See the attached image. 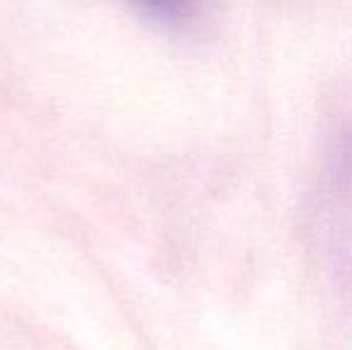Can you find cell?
Instances as JSON below:
<instances>
[{"mask_svg":"<svg viewBox=\"0 0 352 350\" xmlns=\"http://www.w3.org/2000/svg\"><path fill=\"white\" fill-rule=\"evenodd\" d=\"M137 8L163 24H190L197 19L204 8V0H132Z\"/></svg>","mask_w":352,"mask_h":350,"instance_id":"1","label":"cell"}]
</instances>
